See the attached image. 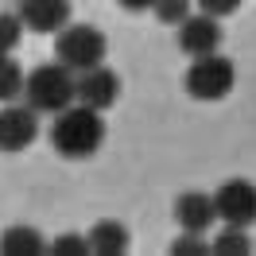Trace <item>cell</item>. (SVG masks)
Returning a JSON list of instances; mask_svg holds the SVG:
<instances>
[{"label":"cell","instance_id":"obj_1","mask_svg":"<svg viewBox=\"0 0 256 256\" xmlns=\"http://www.w3.org/2000/svg\"><path fill=\"white\" fill-rule=\"evenodd\" d=\"M105 144V120L101 112L90 105H66L62 112H54V124H50V148L62 156V160H90L97 156Z\"/></svg>","mask_w":256,"mask_h":256},{"label":"cell","instance_id":"obj_2","mask_svg":"<svg viewBox=\"0 0 256 256\" xmlns=\"http://www.w3.org/2000/svg\"><path fill=\"white\" fill-rule=\"evenodd\" d=\"M24 97L35 112H62L66 105L78 101V74L62 66L58 58L54 62H43L35 66L28 82H24Z\"/></svg>","mask_w":256,"mask_h":256},{"label":"cell","instance_id":"obj_3","mask_svg":"<svg viewBox=\"0 0 256 256\" xmlns=\"http://www.w3.org/2000/svg\"><path fill=\"white\" fill-rule=\"evenodd\" d=\"M105 50H109L105 32H97L94 24H66L58 32V39H54V58L62 66H70L74 74L101 66L105 62Z\"/></svg>","mask_w":256,"mask_h":256},{"label":"cell","instance_id":"obj_4","mask_svg":"<svg viewBox=\"0 0 256 256\" xmlns=\"http://www.w3.org/2000/svg\"><path fill=\"white\" fill-rule=\"evenodd\" d=\"M186 94L194 101H222V97L233 94L237 86V66L229 62L225 54H202V58H190V70H186Z\"/></svg>","mask_w":256,"mask_h":256},{"label":"cell","instance_id":"obj_5","mask_svg":"<svg viewBox=\"0 0 256 256\" xmlns=\"http://www.w3.org/2000/svg\"><path fill=\"white\" fill-rule=\"evenodd\" d=\"M214 202H218V222L225 225H244L248 229L256 222V186L248 178H225L214 190Z\"/></svg>","mask_w":256,"mask_h":256},{"label":"cell","instance_id":"obj_6","mask_svg":"<svg viewBox=\"0 0 256 256\" xmlns=\"http://www.w3.org/2000/svg\"><path fill=\"white\" fill-rule=\"evenodd\" d=\"M35 136H39V116L35 109L24 101H4V109H0V152H24V148L35 144Z\"/></svg>","mask_w":256,"mask_h":256},{"label":"cell","instance_id":"obj_7","mask_svg":"<svg viewBox=\"0 0 256 256\" xmlns=\"http://www.w3.org/2000/svg\"><path fill=\"white\" fill-rule=\"evenodd\" d=\"M178 50H182L186 58L218 54V50H222V24H218V16L198 12V16L182 20V24H178Z\"/></svg>","mask_w":256,"mask_h":256},{"label":"cell","instance_id":"obj_8","mask_svg":"<svg viewBox=\"0 0 256 256\" xmlns=\"http://www.w3.org/2000/svg\"><path fill=\"white\" fill-rule=\"evenodd\" d=\"M78 101L90 105V109H97V112L112 109L120 101V74L109 70L105 62L94 66V70H82L78 74Z\"/></svg>","mask_w":256,"mask_h":256},{"label":"cell","instance_id":"obj_9","mask_svg":"<svg viewBox=\"0 0 256 256\" xmlns=\"http://www.w3.org/2000/svg\"><path fill=\"white\" fill-rule=\"evenodd\" d=\"M20 20L28 32L58 35L70 24V0H20Z\"/></svg>","mask_w":256,"mask_h":256},{"label":"cell","instance_id":"obj_10","mask_svg":"<svg viewBox=\"0 0 256 256\" xmlns=\"http://www.w3.org/2000/svg\"><path fill=\"white\" fill-rule=\"evenodd\" d=\"M175 222L178 229H190V233H206L210 225L218 222V202L206 190H186L175 198Z\"/></svg>","mask_w":256,"mask_h":256},{"label":"cell","instance_id":"obj_11","mask_svg":"<svg viewBox=\"0 0 256 256\" xmlns=\"http://www.w3.org/2000/svg\"><path fill=\"white\" fill-rule=\"evenodd\" d=\"M86 237H90V252H94V256H124L128 244H132L128 225L116 222V218H101Z\"/></svg>","mask_w":256,"mask_h":256},{"label":"cell","instance_id":"obj_12","mask_svg":"<svg viewBox=\"0 0 256 256\" xmlns=\"http://www.w3.org/2000/svg\"><path fill=\"white\" fill-rule=\"evenodd\" d=\"M0 252L4 256H43L47 252V240L32 225H8L0 233Z\"/></svg>","mask_w":256,"mask_h":256},{"label":"cell","instance_id":"obj_13","mask_svg":"<svg viewBox=\"0 0 256 256\" xmlns=\"http://www.w3.org/2000/svg\"><path fill=\"white\" fill-rule=\"evenodd\" d=\"M210 252H214V256H248V252H252L248 229H244V225H225L222 233L210 240Z\"/></svg>","mask_w":256,"mask_h":256},{"label":"cell","instance_id":"obj_14","mask_svg":"<svg viewBox=\"0 0 256 256\" xmlns=\"http://www.w3.org/2000/svg\"><path fill=\"white\" fill-rule=\"evenodd\" d=\"M24 82H28L24 66L12 54H0V105L4 101H16V94H24Z\"/></svg>","mask_w":256,"mask_h":256},{"label":"cell","instance_id":"obj_15","mask_svg":"<svg viewBox=\"0 0 256 256\" xmlns=\"http://www.w3.org/2000/svg\"><path fill=\"white\" fill-rule=\"evenodd\" d=\"M24 20H20V12H0V54H12L16 50V43L24 39Z\"/></svg>","mask_w":256,"mask_h":256},{"label":"cell","instance_id":"obj_16","mask_svg":"<svg viewBox=\"0 0 256 256\" xmlns=\"http://www.w3.org/2000/svg\"><path fill=\"white\" fill-rule=\"evenodd\" d=\"M152 12H156V20L167 24V28H178L186 16H194V12H190V0H156Z\"/></svg>","mask_w":256,"mask_h":256},{"label":"cell","instance_id":"obj_17","mask_svg":"<svg viewBox=\"0 0 256 256\" xmlns=\"http://www.w3.org/2000/svg\"><path fill=\"white\" fill-rule=\"evenodd\" d=\"M50 256H86L90 252V237L86 233H62V237H54L47 244Z\"/></svg>","mask_w":256,"mask_h":256},{"label":"cell","instance_id":"obj_18","mask_svg":"<svg viewBox=\"0 0 256 256\" xmlns=\"http://www.w3.org/2000/svg\"><path fill=\"white\" fill-rule=\"evenodd\" d=\"M206 233H190L182 229V237L171 240V256H206L210 252V240H202Z\"/></svg>","mask_w":256,"mask_h":256},{"label":"cell","instance_id":"obj_19","mask_svg":"<svg viewBox=\"0 0 256 256\" xmlns=\"http://www.w3.org/2000/svg\"><path fill=\"white\" fill-rule=\"evenodd\" d=\"M240 8V0H198V12H206V16H233Z\"/></svg>","mask_w":256,"mask_h":256},{"label":"cell","instance_id":"obj_20","mask_svg":"<svg viewBox=\"0 0 256 256\" xmlns=\"http://www.w3.org/2000/svg\"><path fill=\"white\" fill-rule=\"evenodd\" d=\"M120 8H128V12H144V8H152L156 0H116Z\"/></svg>","mask_w":256,"mask_h":256}]
</instances>
